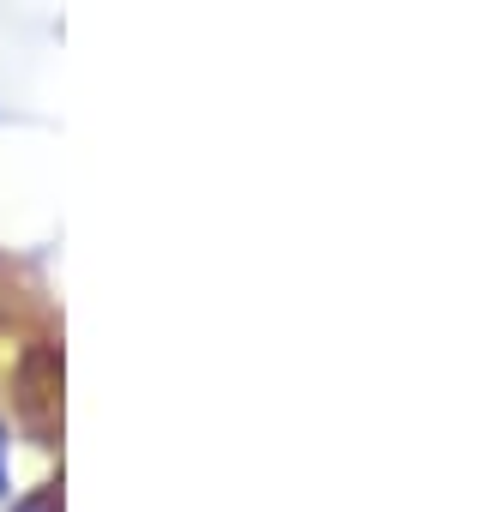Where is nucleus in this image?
<instances>
[{
  "instance_id": "nucleus-2",
  "label": "nucleus",
  "mask_w": 494,
  "mask_h": 512,
  "mask_svg": "<svg viewBox=\"0 0 494 512\" xmlns=\"http://www.w3.org/2000/svg\"><path fill=\"white\" fill-rule=\"evenodd\" d=\"M0 494H7V428H0Z\"/></svg>"
},
{
  "instance_id": "nucleus-1",
  "label": "nucleus",
  "mask_w": 494,
  "mask_h": 512,
  "mask_svg": "<svg viewBox=\"0 0 494 512\" xmlns=\"http://www.w3.org/2000/svg\"><path fill=\"white\" fill-rule=\"evenodd\" d=\"M55 506V488H43V500H31V506H19V512H49Z\"/></svg>"
}]
</instances>
